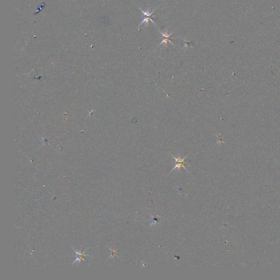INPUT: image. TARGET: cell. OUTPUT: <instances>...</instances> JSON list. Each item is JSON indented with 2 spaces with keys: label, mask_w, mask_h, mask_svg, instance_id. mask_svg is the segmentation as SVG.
<instances>
[{
  "label": "cell",
  "mask_w": 280,
  "mask_h": 280,
  "mask_svg": "<svg viewBox=\"0 0 280 280\" xmlns=\"http://www.w3.org/2000/svg\"><path fill=\"white\" fill-rule=\"evenodd\" d=\"M171 155L172 156L173 158H175V159L176 160V165H175V167L172 169V171H171V172L173 170L176 169H177L179 171H180V169H181L182 167H183L185 169V170H187L188 172V170L186 169V167L185 166V165L186 164V163L185 162V159L187 157V155L186 156H185V157H184L183 158H182V157H181L180 154L179 155L178 157L177 158L175 157L173 155Z\"/></svg>",
  "instance_id": "1"
},
{
  "label": "cell",
  "mask_w": 280,
  "mask_h": 280,
  "mask_svg": "<svg viewBox=\"0 0 280 280\" xmlns=\"http://www.w3.org/2000/svg\"><path fill=\"white\" fill-rule=\"evenodd\" d=\"M160 32L161 33V34L162 36H163V37H164V38H163V39L162 42H161L160 43V44H159V46H160V45H161L162 44L164 43V44H165V47H167V44H168V42H170V43H171V45H174V43H172V42H171L170 40V36H171V35L172 34V33H171L170 34H168V31H167V30H166V31L165 34H163L161 32ZM159 46H158V47H159ZM174 46H175V45H174Z\"/></svg>",
  "instance_id": "2"
},
{
  "label": "cell",
  "mask_w": 280,
  "mask_h": 280,
  "mask_svg": "<svg viewBox=\"0 0 280 280\" xmlns=\"http://www.w3.org/2000/svg\"><path fill=\"white\" fill-rule=\"evenodd\" d=\"M76 253V255H75V260L73 261V264H74L77 261H78L79 262H80L82 260H83L85 261V252L87 250H86L85 251H84L83 252H81V251L80 250L79 252H77L76 250H73Z\"/></svg>",
  "instance_id": "3"
},
{
  "label": "cell",
  "mask_w": 280,
  "mask_h": 280,
  "mask_svg": "<svg viewBox=\"0 0 280 280\" xmlns=\"http://www.w3.org/2000/svg\"><path fill=\"white\" fill-rule=\"evenodd\" d=\"M145 16V18H144V19H143V21H142L141 23V24H140V25H139V26H140L141 25H142V24H143V23H145V24H146V25H147V26H149V21H150H150H152V22L153 24H154L156 25L155 23H154V21L152 20V17H153V16H154V15H152V16Z\"/></svg>",
  "instance_id": "4"
}]
</instances>
